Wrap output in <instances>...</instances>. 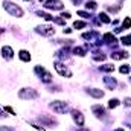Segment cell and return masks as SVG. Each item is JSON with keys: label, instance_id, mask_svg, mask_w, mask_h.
<instances>
[{"label": "cell", "instance_id": "6", "mask_svg": "<svg viewBox=\"0 0 131 131\" xmlns=\"http://www.w3.org/2000/svg\"><path fill=\"white\" fill-rule=\"evenodd\" d=\"M37 32L41 34V35L49 37V35L55 34V28H53V26H49V25H41V26H38V28H37Z\"/></svg>", "mask_w": 131, "mask_h": 131}, {"label": "cell", "instance_id": "10", "mask_svg": "<svg viewBox=\"0 0 131 131\" xmlns=\"http://www.w3.org/2000/svg\"><path fill=\"white\" fill-rule=\"evenodd\" d=\"M92 111H93L98 117H104V116H105V108H104L102 105H93V107H92Z\"/></svg>", "mask_w": 131, "mask_h": 131}, {"label": "cell", "instance_id": "15", "mask_svg": "<svg viewBox=\"0 0 131 131\" xmlns=\"http://www.w3.org/2000/svg\"><path fill=\"white\" fill-rule=\"evenodd\" d=\"M104 41H107V43H116L117 40H116V37L113 35V34H104Z\"/></svg>", "mask_w": 131, "mask_h": 131}, {"label": "cell", "instance_id": "21", "mask_svg": "<svg viewBox=\"0 0 131 131\" xmlns=\"http://www.w3.org/2000/svg\"><path fill=\"white\" fill-rule=\"evenodd\" d=\"M85 6H87V8H89V9H96V6H98V5H96V2H93V0H92V2H90V0H89V2H87V5H85Z\"/></svg>", "mask_w": 131, "mask_h": 131}, {"label": "cell", "instance_id": "12", "mask_svg": "<svg viewBox=\"0 0 131 131\" xmlns=\"http://www.w3.org/2000/svg\"><path fill=\"white\" fill-rule=\"evenodd\" d=\"M87 93H89L90 96H93V98H102V96H104V92L99 90V89H89Z\"/></svg>", "mask_w": 131, "mask_h": 131}, {"label": "cell", "instance_id": "25", "mask_svg": "<svg viewBox=\"0 0 131 131\" xmlns=\"http://www.w3.org/2000/svg\"><path fill=\"white\" fill-rule=\"evenodd\" d=\"M119 70H121V73H128V72H130V67H128V66H122Z\"/></svg>", "mask_w": 131, "mask_h": 131}, {"label": "cell", "instance_id": "11", "mask_svg": "<svg viewBox=\"0 0 131 131\" xmlns=\"http://www.w3.org/2000/svg\"><path fill=\"white\" fill-rule=\"evenodd\" d=\"M111 58H113V60H125V58H128V53H127V52H122V50L113 52V53H111Z\"/></svg>", "mask_w": 131, "mask_h": 131}, {"label": "cell", "instance_id": "28", "mask_svg": "<svg viewBox=\"0 0 131 131\" xmlns=\"http://www.w3.org/2000/svg\"><path fill=\"white\" fill-rule=\"evenodd\" d=\"M5 111H8V113H11V114H15V113H14V110H12L11 107H5Z\"/></svg>", "mask_w": 131, "mask_h": 131}, {"label": "cell", "instance_id": "26", "mask_svg": "<svg viewBox=\"0 0 131 131\" xmlns=\"http://www.w3.org/2000/svg\"><path fill=\"white\" fill-rule=\"evenodd\" d=\"M0 131H14V128H11V127H0Z\"/></svg>", "mask_w": 131, "mask_h": 131}, {"label": "cell", "instance_id": "27", "mask_svg": "<svg viewBox=\"0 0 131 131\" xmlns=\"http://www.w3.org/2000/svg\"><path fill=\"white\" fill-rule=\"evenodd\" d=\"M61 17H63L64 20H67V18H70V14H69V12H63V14H61Z\"/></svg>", "mask_w": 131, "mask_h": 131}, {"label": "cell", "instance_id": "3", "mask_svg": "<svg viewBox=\"0 0 131 131\" xmlns=\"http://www.w3.org/2000/svg\"><path fill=\"white\" fill-rule=\"evenodd\" d=\"M18 98L20 99H35L38 98V92L34 89H21L18 92Z\"/></svg>", "mask_w": 131, "mask_h": 131}, {"label": "cell", "instance_id": "33", "mask_svg": "<svg viewBox=\"0 0 131 131\" xmlns=\"http://www.w3.org/2000/svg\"><path fill=\"white\" fill-rule=\"evenodd\" d=\"M130 37H131V35H130Z\"/></svg>", "mask_w": 131, "mask_h": 131}, {"label": "cell", "instance_id": "24", "mask_svg": "<svg viewBox=\"0 0 131 131\" xmlns=\"http://www.w3.org/2000/svg\"><path fill=\"white\" fill-rule=\"evenodd\" d=\"M78 15H81V17H84V18H90V14L85 12V11H78Z\"/></svg>", "mask_w": 131, "mask_h": 131}, {"label": "cell", "instance_id": "9", "mask_svg": "<svg viewBox=\"0 0 131 131\" xmlns=\"http://www.w3.org/2000/svg\"><path fill=\"white\" fill-rule=\"evenodd\" d=\"M2 57H3L5 60H12L14 50H12L9 46H3V47H2Z\"/></svg>", "mask_w": 131, "mask_h": 131}, {"label": "cell", "instance_id": "30", "mask_svg": "<svg viewBox=\"0 0 131 131\" xmlns=\"http://www.w3.org/2000/svg\"><path fill=\"white\" fill-rule=\"evenodd\" d=\"M70 32H72V29H69V28H66L64 29V34H70Z\"/></svg>", "mask_w": 131, "mask_h": 131}, {"label": "cell", "instance_id": "5", "mask_svg": "<svg viewBox=\"0 0 131 131\" xmlns=\"http://www.w3.org/2000/svg\"><path fill=\"white\" fill-rule=\"evenodd\" d=\"M63 2L61 0H46V5H44V8H47V9H53V11H60V9H63Z\"/></svg>", "mask_w": 131, "mask_h": 131}, {"label": "cell", "instance_id": "17", "mask_svg": "<svg viewBox=\"0 0 131 131\" xmlns=\"http://www.w3.org/2000/svg\"><path fill=\"white\" fill-rule=\"evenodd\" d=\"M73 53H75V55H79V57H84V55H85V50H84L82 47H75V49H73Z\"/></svg>", "mask_w": 131, "mask_h": 131}, {"label": "cell", "instance_id": "22", "mask_svg": "<svg viewBox=\"0 0 131 131\" xmlns=\"http://www.w3.org/2000/svg\"><path fill=\"white\" fill-rule=\"evenodd\" d=\"M117 105H119V101H117V99H111V101L108 102V107H110V108H114V107H117Z\"/></svg>", "mask_w": 131, "mask_h": 131}, {"label": "cell", "instance_id": "14", "mask_svg": "<svg viewBox=\"0 0 131 131\" xmlns=\"http://www.w3.org/2000/svg\"><path fill=\"white\" fill-rule=\"evenodd\" d=\"M18 57H20L21 61H26V63L31 61V53H29L28 50H20V52H18Z\"/></svg>", "mask_w": 131, "mask_h": 131}, {"label": "cell", "instance_id": "29", "mask_svg": "<svg viewBox=\"0 0 131 131\" xmlns=\"http://www.w3.org/2000/svg\"><path fill=\"white\" fill-rule=\"evenodd\" d=\"M124 104H125L127 107H131V99H130V98H128V99H125V102H124Z\"/></svg>", "mask_w": 131, "mask_h": 131}, {"label": "cell", "instance_id": "31", "mask_svg": "<svg viewBox=\"0 0 131 131\" xmlns=\"http://www.w3.org/2000/svg\"><path fill=\"white\" fill-rule=\"evenodd\" d=\"M114 131H124V128H117V130H114Z\"/></svg>", "mask_w": 131, "mask_h": 131}, {"label": "cell", "instance_id": "2", "mask_svg": "<svg viewBox=\"0 0 131 131\" xmlns=\"http://www.w3.org/2000/svg\"><path fill=\"white\" fill-rule=\"evenodd\" d=\"M50 108H52L57 114H64L66 111L69 110L67 104H66V102H63V101H53V102L50 104Z\"/></svg>", "mask_w": 131, "mask_h": 131}, {"label": "cell", "instance_id": "4", "mask_svg": "<svg viewBox=\"0 0 131 131\" xmlns=\"http://www.w3.org/2000/svg\"><path fill=\"white\" fill-rule=\"evenodd\" d=\"M35 72L40 75V78H41V81H43V82H46V84H47V82H50V81H52V75H50L49 72H46V70H44V67L37 66V67H35Z\"/></svg>", "mask_w": 131, "mask_h": 131}, {"label": "cell", "instance_id": "16", "mask_svg": "<svg viewBox=\"0 0 131 131\" xmlns=\"http://www.w3.org/2000/svg\"><path fill=\"white\" fill-rule=\"evenodd\" d=\"M101 70H102V72H113V70H114V66L104 64V66H101Z\"/></svg>", "mask_w": 131, "mask_h": 131}, {"label": "cell", "instance_id": "18", "mask_svg": "<svg viewBox=\"0 0 131 131\" xmlns=\"http://www.w3.org/2000/svg\"><path fill=\"white\" fill-rule=\"evenodd\" d=\"M99 20H101L102 23H110L108 15H107V14H104V12H101V14H99Z\"/></svg>", "mask_w": 131, "mask_h": 131}, {"label": "cell", "instance_id": "1", "mask_svg": "<svg viewBox=\"0 0 131 131\" xmlns=\"http://www.w3.org/2000/svg\"><path fill=\"white\" fill-rule=\"evenodd\" d=\"M3 8H5L9 14H12L14 17H23V9H21L20 6L11 3V2H5V3H3Z\"/></svg>", "mask_w": 131, "mask_h": 131}, {"label": "cell", "instance_id": "19", "mask_svg": "<svg viewBox=\"0 0 131 131\" xmlns=\"http://www.w3.org/2000/svg\"><path fill=\"white\" fill-rule=\"evenodd\" d=\"M73 28H75V29H81V28H85V23H84V21H75V23H73Z\"/></svg>", "mask_w": 131, "mask_h": 131}, {"label": "cell", "instance_id": "23", "mask_svg": "<svg viewBox=\"0 0 131 131\" xmlns=\"http://www.w3.org/2000/svg\"><path fill=\"white\" fill-rule=\"evenodd\" d=\"M127 28H131V18H125V20H124L122 29H127Z\"/></svg>", "mask_w": 131, "mask_h": 131}, {"label": "cell", "instance_id": "8", "mask_svg": "<svg viewBox=\"0 0 131 131\" xmlns=\"http://www.w3.org/2000/svg\"><path fill=\"white\" fill-rule=\"evenodd\" d=\"M72 117H73V121H75V124H76L78 127H82V125H84V116H82L81 111L73 110V111H72Z\"/></svg>", "mask_w": 131, "mask_h": 131}, {"label": "cell", "instance_id": "20", "mask_svg": "<svg viewBox=\"0 0 131 131\" xmlns=\"http://www.w3.org/2000/svg\"><path fill=\"white\" fill-rule=\"evenodd\" d=\"M122 44H125V46H130L131 44V37H122Z\"/></svg>", "mask_w": 131, "mask_h": 131}, {"label": "cell", "instance_id": "32", "mask_svg": "<svg viewBox=\"0 0 131 131\" xmlns=\"http://www.w3.org/2000/svg\"><path fill=\"white\" fill-rule=\"evenodd\" d=\"M2 32H3V29H0V34H2Z\"/></svg>", "mask_w": 131, "mask_h": 131}, {"label": "cell", "instance_id": "13", "mask_svg": "<svg viewBox=\"0 0 131 131\" xmlns=\"http://www.w3.org/2000/svg\"><path fill=\"white\" fill-rule=\"evenodd\" d=\"M104 82H105V85L108 87V89H114L116 87V79L114 78H110V76H107V78H104Z\"/></svg>", "mask_w": 131, "mask_h": 131}, {"label": "cell", "instance_id": "7", "mask_svg": "<svg viewBox=\"0 0 131 131\" xmlns=\"http://www.w3.org/2000/svg\"><path fill=\"white\" fill-rule=\"evenodd\" d=\"M55 69H57V72H58L61 76H64V78H70V76H72V72H70L64 64H61V63H55Z\"/></svg>", "mask_w": 131, "mask_h": 131}]
</instances>
